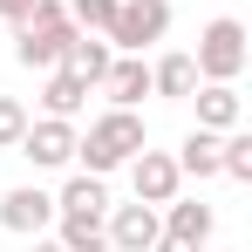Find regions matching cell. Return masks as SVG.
Here are the masks:
<instances>
[{
    "instance_id": "obj_1",
    "label": "cell",
    "mask_w": 252,
    "mask_h": 252,
    "mask_svg": "<svg viewBox=\"0 0 252 252\" xmlns=\"http://www.w3.org/2000/svg\"><path fill=\"white\" fill-rule=\"evenodd\" d=\"M143 143H150V123H143L136 109H102V116L89 123V136H75V164L95 170V177H109V170H123Z\"/></svg>"
},
{
    "instance_id": "obj_2",
    "label": "cell",
    "mask_w": 252,
    "mask_h": 252,
    "mask_svg": "<svg viewBox=\"0 0 252 252\" xmlns=\"http://www.w3.org/2000/svg\"><path fill=\"white\" fill-rule=\"evenodd\" d=\"M68 41H75V21H68V0H34L28 21H14V62L21 68H62L68 62Z\"/></svg>"
},
{
    "instance_id": "obj_3",
    "label": "cell",
    "mask_w": 252,
    "mask_h": 252,
    "mask_svg": "<svg viewBox=\"0 0 252 252\" xmlns=\"http://www.w3.org/2000/svg\"><path fill=\"white\" fill-rule=\"evenodd\" d=\"M198 82H239L246 75V62H252V48H246V21L239 14H218V21H205V34H198Z\"/></svg>"
},
{
    "instance_id": "obj_4",
    "label": "cell",
    "mask_w": 252,
    "mask_h": 252,
    "mask_svg": "<svg viewBox=\"0 0 252 252\" xmlns=\"http://www.w3.org/2000/svg\"><path fill=\"white\" fill-rule=\"evenodd\" d=\"M164 34H170V0H116V21H109L102 41L116 48V55H143V48H157Z\"/></svg>"
},
{
    "instance_id": "obj_5",
    "label": "cell",
    "mask_w": 252,
    "mask_h": 252,
    "mask_svg": "<svg viewBox=\"0 0 252 252\" xmlns=\"http://www.w3.org/2000/svg\"><path fill=\"white\" fill-rule=\"evenodd\" d=\"M75 136H82V129L62 123V116H41V123L28 116V129H21V143H14V150H21L34 170H68V164H75Z\"/></svg>"
},
{
    "instance_id": "obj_6",
    "label": "cell",
    "mask_w": 252,
    "mask_h": 252,
    "mask_svg": "<svg viewBox=\"0 0 252 252\" xmlns=\"http://www.w3.org/2000/svg\"><path fill=\"white\" fill-rule=\"evenodd\" d=\"M177 184H184V170H177L170 150H150V143H143V150L129 157V191H136V205H170Z\"/></svg>"
},
{
    "instance_id": "obj_7",
    "label": "cell",
    "mask_w": 252,
    "mask_h": 252,
    "mask_svg": "<svg viewBox=\"0 0 252 252\" xmlns=\"http://www.w3.org/2000/svg\"><path fill=\"white\" fill-rule=\"evenodd\" d=\"M102 232H109V252H150L157 246V232H164V218H157V205H109L102 211Z\"/></svg>"
},
{
    "instance_id": "obj_8",
    "label": "cell",
    "mask_w": 252,
    "mask_h": 252,
    "mask_svg": "<svg viewBox=\"0 0 252 252\" xmlns=\"http://www.w3.org/2000/svg\"><path fill=\"white\" fill-rule=\"evenodd\" d=\"M0 225H7L14 239H34V232L55 225V198H48L41 184H14V191L0 198Z\"/></svg>"
},
{
    "instance_id": "obj_9",
    "label": "cell",
    "mask_w": 252,
    "mask_h": 252,
    "mask_svg": "<svg viewBox=\"0 0 252 252\" xmlns=\"http://www.w3.org/2000/svg\"><path fill=\"white\" fill-rule=\"evenodd\" d=\"M184 102H198V129H239L246 123V95H239V82H198Z\"/></svg>"
},
{
    "instance_id": "obj_10",
    "label": "cell",
    "mask_w": 252,
    "mask_h": 252,
    "mask_svg": "<svg viewBox=\"0 0 252 252\" xmlns=\"http://www.w3.org/2000/svg\"><path fill=\"white\" fill-rule=\"evenodd\" d=\"M157 218H164L170 239H184V246H211V232H218V211L205 205V198H170V205H157Z\"/></svg>"
},
{
    "instance_id": "obj_11",
    "label": "cell",
    "mask_w": 252,
    "mask_h": 252,
    "mask_svg": "<svg viewBox=\"0 0 252 252\" xmlns=\"http://www.w3.org/2000/svg\"><path fill=\"white\" fill-rule=\"evenodd\" d=\"M95 89L109 95V109H136V102L150 95V62H143V55H116L109 75H102Z\"/></svg>"
},
{
    "instance_id": "obj_12",
    "label": "cell",
    "mask_w": 252,
    "mask_h": 252,
    "mask_svg": "<svg viewBox=\"0 0 252 252\" xmlns=\"http://www.w3.org/2000/svg\"><path fill=\"white\" fill-rule=\"evenodd\" d=\"M89 109V82L62 62V68H48V89H41V116H62V123H75Z\"/></svg>"
},
{
    "instance_id": "obj_13",
    "label": "cell",
    "mask_w": 252,
    "mask_h": 252,
    "mask_svg": "<svg viewBox=\"0 0 252 252\" xmlns=\"http://www.w3.org/2000/svg\"><path fill=\"white\" fill-rule=\"evenodd\" d=\"M55 239L62 252H109V232L95 211H55Z\"/></svg>"
},
{
    "instance_id": "obj_14",
    "label": "cell",
    "mask_w": 252,
    "mask_h": 252,
    "mask_svg": "<svg viewBox=\"0 0 252 252\" xmlns=\"http://www.w3.org/2000/svg\"><path fill=\"white\" fill-rule=\"evenodd\" d=\"M191 89H198V62H191V55H157V62H150V95L184 102Z\"/></svg>"
},
{
    "instance_id": "obj_15",
    "label": "cell",
    "mask_w": 252,
    "mask_h": 252,
    "mask_svg": "<svg viewBox=\"0 0 252 252\" xmlns=\"http://www.w3.org/2000/svg\"><path fill=\"white\" fill-rule=\"evenodd\" d=\"M55 211H109V177H95V170H75L62 191H55Z\"/></svg>"
},
{
    "instance_id": "obj_16",
    "label": "cell",
    "mask_w": 252,
    "mask_h": 252,
    "mask_svg": "<svg viewBox=\"0 0 252 252\" xmlns=\"http://www.w3.org/2000/svg\"><path fill=\"white\" fill-rule=\"evenodd\" d=\"M109 62H116V48L102 41V34H82V28H75V41H68V68H75V75H82L89 89L109 75Z\"/></svg>"
},
{
    "instance_id": "obj_17",
    "label": "cell",
    "mask_w": 252,
    "mask_h": 252,
    "mask_svg": "<svg viewBox=\"0 0 252 252\" xmlns=\"http://www.w3.org/2000/svg\"><path fill=\"white\" fill-rule=\"evenodd\" d=\"M177 170L184 177H218V129H191L177 143Z\"/></svg>"
},
{
    "instance_id": "obj_18",
    "label": "cell",
    "mask_w": 252,
    "mask_h": 252,
    "mask_svg": "<svg viewBox=\"0 0 252 252\" xmlns=\"http://www.w3.org/2000/svg\"><path fill=\"white\" fill-rule=\"evenodd\" d=\"M218 177L252 184V136L246 129H225V136H218Z\"/></svg>"
},
{
    "instance_id": "obj_19",
    "label": "cell",
    "mask_w": 252,
    "mask_h": 252,
    "mask_svg": "<svg viewBox=\"0 0 252 252\" xmlns=\"http://www.w3.org/2000/svg\"><path fill=\"white\" fill-rule=\"evenodd\" d=\"M68 21H75L82 34H109V21H116V0H68Z\"/></svg>"
},
{
    "instance_id": "obj_20",
    "label": "cell",
    "mask_w": 252,
    "mask_h": 252,
    "mask_svg": "<svg viewBox=\"0 0 252 252\" xmlns=\"http://www.w3.org/2000/svg\"><path fill=\"white\" fill-rule=\"evenodd\" d=\"M21 129H28V102L21 95H0V150H14Z\"/></svg>"
},
{
    "instance_id": "obj_21",
    "label": "cell",
    "mask_w": 252,
    "mask_h": 252,
    "mask_svg": "<svg viewBox=\"0 0 252 252\" xmlns=\"http://www.w3.org/2000/svg\"><path fill=\"white\" fill-rule=\"evenodd\" d=\"M28 7L34 0H0V21H28Z\"/></svg>"
},
{
    "instance_id": "obj_22",
    "label": "cell",
    "mask_w": 252,
    "mask_h": 252,
    "mask_svg": "<svg viewBox=\"0 0 252 252\" xmlns=\"http://www.w3.org/2000/svg\"><path fill=\"white\" fill-rule=\"evenodd\" d=\"M150 252H198V246H184V239H170V232H157V246Z\"/></svg>"
},
{
    "instance_id": "obj_23",
    "label": "cell",
    "mask_w": 252,
    "mask_h": 252,
    "mask_svg": "<svg viewBox=\"0 0 252 252\" xmlns=\"http://www.w3.org/2000/svg\"><path fill=\"white\" fill-rule=\"evenodd\" d=\"M28 252H62V239H48V232H34V239H28Z\"/></svg>"
}]
</instances>
